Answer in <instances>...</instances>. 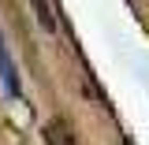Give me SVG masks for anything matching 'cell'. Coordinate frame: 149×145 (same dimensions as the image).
I'll return each instance as SVG.
<instances>
[{"label":"cell","instance_id":"7a4b0ae2","mask_svg":"<svg viewBox=\"0 0 149 145\" xmlns=\"http://www.w3.org/2000/svg\"><path fill=\"white\" fill-rule=\"evenodd\" d=\"M30 8H34L41 30H56V15H52V8H49V0H30Z\"/></svg>","mask_w":149,"mask_h":145},{"label":"cell","instance_id":"6da1fadb","mask_svg":"<svg viewBox=\"0 0 149 145\" xmlns=\"http://www.w3.org/2000/svg\"><path fill=\"white\" fill-rule=\"evenodd\" d=\"M0 78H4V93L8 97H19V71H15V63H11V56H8L4 37H0Z\"/></svg>","mask_w":149,"mask_h":145}]
</instances>
